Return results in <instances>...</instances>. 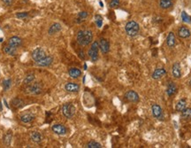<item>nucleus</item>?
I'll use <instances>...</instances> for the list:
<instances>
[{"mask_svg":"<svg viewBox=\"0 0 191 148\" xmlns=\"http://www.w3.org/2000/svg\"><path fill=\"white\" fill-rule=\"evenodd\" d=\"M76 40L81 46L89 45L93 41V33L91 30H80L77 33Z\"/></svg>","mask_w":191,"mask_h":148,"instance_id":"nucleus-1","label":"nucleus"},{"mask_svg":"<svg viewBox=\"0 0 191 148\" xmlns=\"http://www.w3.org/2000/svg\"><path fill=\"white\" fill-rule=\"evenodd\" d=\"M139 24L137 23L136 21H128L126 24V26H125V31H126L127 35L129 36H132V37L137 36L138 33H139Z\"/></svg>","mask_w":191,"mask_h":148,"instance_id":"nucleus-2","label":"nucleus"},{"mask_svg":"<svg viewBox=\"0 0 191 148\" xmlns=\"http://www.w3.org/2000/svg\"><path fill=\"white\" fill-rule=\"evenodd\" d=\"M25 90L28 94L39 95L43 92V85L40 83H31L28 84Z\"/></svg>","mask_w":191,"mask_h":148,"instance_id":"nucleus-3","label":"nucleus"},{"mask_svg":"<svg viewBox=\"0 0 191 148\" xmlns=\"http://www.w3.org/2000/svg\"><path fill=\"white\" fill-rule=\"evenodd\" d=\"M61 110H62V113L64 114V116L67 119L73 118V117L75 116L76 112L75 107L72 103L64 104Z\"/></svg>","mask_w":191,"mask_h":148,"instance_id":"nucleus-4","label":"nucleus"},{"mask_svg":"<svg viewBox=\"0 0 191 148\" xmlns=\"http://www.w3.org/2000/svg\"><path fill=\"white\" fill-rule=\"evenodd\" d=\"M98 51H99V44L98 42H93L91 44V47L89 50V56L93 62H96L98 59Z\"/></svg>","mask_w":191,"mask_h":148,"instance_id":"nucleus-5","label":"nucleus"},{"mask_svg":"<svg viewBox=\"0 0 191 148\" xmlns=\"http://www.w3.org/2000/svg\"><path fill=\"white\" fill-rule=\"evenodd\" d=\"M44 57H46V53H45V52L43 48H36L32 53V59H34L35 62L40 60V59H43Z\"/></svg>","mask_w":191,"mask_h":148,"instance_id":"nucleus-6","label":"nucleus"},{"mask_svg":"<svg viewBox=\"0 0 191 148\" xmlns=\"http://www.w3.org/2000/svg\"><path fill=\"white\" fill-rule=\"evenodd\" d=\"M125 99L131 103H137L139 101V95L134 90H128L125 94Z\"/></svg>","mask_w":191,"mask_h":148,"instance_id":"nucleus-7","label":"nucleus"},{"mask_svg":"<svg viewBox=\"0 0 191 148\" xmlns=\"http://www.w3.org/2000/svg\"><path fill=\"white\" fill-rule=\"evenodd\" d=\"M52 132H54L55 134L59 135V136L66 135V132H67L66 128L63 124H59V123H58V124L52 125Z\"/></svg>","mask_w":191,"mask_h":148,"instance_id":"nucleus-8","label":"nucleus"},{"mask_svg":"<svg viewBox=\"0 0 191 148\" xmlns=\"http://www.w3.org/2000/svg\"><path fill=\"white\" fill-rule=\"evenodd\" d=\"M151 110H152V114L153 116L157 119H160L163 117V111L161 107L157 104H153L151 107Z\"/></svg>","mask_w":191,"mask_h":148,"instance_id":"nucleus-9","label":"nucleus"},{"mask_svg":"<svg viewBox=\"0 0 191 148\" xmlns=\"http://www.w3.org/2000/svg\"><path fill=\"white\" fill-rule=\"evenodd\" d=\"M52 62H53V58H52V56H46L43 59L36 61L35 64L38 67H49V66L52 65Z\"/></svg>","mask_w":191,"mask_h":148,"instance_id":"nucleus-10","label":"nucleus"},{"mask_svg":"<svg viewBox=\"0 0 191 148\" xmlns=\"http://www.w3.org/2000/svg\"><path fill=\"white\" fill-rule=\"evenodd\" d=\"M98 44L99 48H100V50H101V52L105 54L107 53H109V51H110V44H109V42L107 41L106 39H104V38L100 39V42H99Z\"/></svg>","mask_w":191,"mask_h":148,"instance_id":"nucleus-11","label":"nucleus"},{"mask_svg":"<svg viewBox=\"0 0 191 148\" xmlns=\"http://www.w3.org/2000/svg\"><path fill=\"white\" fill-rule=\"evenodd\" d=\"M166 74V68L160 67V68H157V69L154 70V72H153L152 75H151V77H152L154 80H158V79H161Z\"/></svg>","mask_w":191,"mask_h":148,"instance_id":"nucleus-12","label":"nucleus"},{"mask_svg":"<svg viewBox=\"0 0 191 148\" xmlns=\"http://www.w3.org/2000/svg\"><path fill=\"white\" fill-rule=\"evenodd\" d=\"M190 35H191L190 30H189L187 27H185V26L180 27V28L179 29V30H178V36H179L180 38L185 39V38L189 37Z\"/></svg>","mask_w":191,"mask_h":148,"instance_id":"nucleus-13","label":"nucleus"},{"mask_svg":"<svg viewBox=\"0 0 191 148\" xmlns=\"http://www.w3.org/2000/svg\"><path fill=\"white\" fill-rule=\"evenodd\" d=\"M8 44L11 46H13V47L18 48L22 44V40L19 36H12L8 40Z\"/></svg>","mask_w":191,"mask_h":148,"instance_id":"nucleus-14","label":"nucleus"},{"mask_svg":"<svg viewBox=\"0 0 191 148\" xmlns=\"http://www.w3.org/2000/svg\"><path fill=\"white\" fill-rule=\"evenodd\" d=\"M65 90L68 92H78L80 90V85L75 83H67L65 85Z\"/></svg>","mask_w":191,"mask_h":148,"instance_id":"nucleus-15","label":"nucleus"},{"mask_svg":"<svg viewBox=\"0 0 191 148\" xmlns=\"http://www.w3.org/2000/svg\"><path fill=\"white\" fill-rule=\"evenodd\" d=\"M172 74L175 78H180L181 77V67H180V64L179 62H176L173 65V68H172Z\"/></svg>","mask_w":191,"mask_h":148,"instance_id":"nucleus-16","label":"nucleus"},{"mask_svg":"<svg viewBox=\"0 0 191 148\" xmlns=\"http://www.w3.org/2000/svg\"><path fill=\"white\" fill-rule=\"evenodd\" d=\"M166 44L168 47L173 48L176 44V38L174 36V32H169L167 36H166Z\"/></svg>","mask_w":191,"mask_h":148,"instance_id":"nucleus-17","label":"nucleus"},{"mask_svg":"<svg viewBox=\"0 0 191 148\" xmlns=\"http://www.w3.org/2000/svg\"><path fill=\"white\" fill-rule=\"evenodd\" d=\"M35 116L33 113H24L20 116V121L23 123H32L34 120H35Z\"/></svg>","mask_w":191,"mask_h":148,"instance_id":"nucleus-18","label":"nucleus"},{"mask_svg":"<svg viewBox=\"0 0 191 148\" xmlns=\"http://www.w3.org/2000/svg\"><path fill=\"white\" fill-rule=\"evenodd\" d=\"M29 137L34 143H40L43 140V135L38 131H32L29 134Z\"/></svg>","mask_w":191,"mask_h":148,"instance_id":"nucleus-19","label":"nucleus"},{"mask_svg":"<svg viewBox=\"0 0 191 148\" xmlns=\"http://www.w3.org/2000/svg\"><path fill=\"white\" fill-rule=\"evenodd\" d=\"M176 92H177V86H176V84L173 83V82H170V83H168L167 88H166V93H167L169 97H171V96L175 94Z\"/></svg>","mask_w":191,"mask_h":148,"instance_id":"nucleus-20","label":"nucleus"},{"mask_svg":"<svg viewBox=\"0 0 191 148\" xmlns=\"http://www.w3.org/2000/svg\"><path fill=\"white\" fill-rule=\"evenodd\" d=\"M61 30H62V26H61L60 24L53 23L52 26L50 27V29L48 30V33H49L50 35H54V34L59 32Z\"/></svg>","mask_w":191,"mask_h":148,"instance_id":"nucleus-21","label":"nucleus"},{"mask_svg":"<svg viewBox=\"0 0 191 148\" xmlns=\"http://www.w3.org/2000/svg\"><path fill=\"white\" fill-rule=\"evenodd\" d=\"M68 74H69V76L76 79L78 77H80L81 76V71L79 68H76V67H72L68 70Z\"/></svg>","mask_w":191,"mask_h":148,"instance_id":"nucleus-22","label":"nucleus"},{"mask_svg":"<svg viewBox=\"0 0 191 148\" xmlns=\"http://www.w3.org/2000/svg\"><path fill=\"white\" fill-rule=\"evenodd\" d=\"M186 107H187V101H186V99H180V100L176 103L175 109H176V111L181 112L183 109H185Z\"/></svg>","mask_w":191,"mask_h":148,"instance_id":"nucleus-23","label":"nucleus"},{"mask_svg":"<svg viewBox=\"0 0 191 148\" xmlns=\"http://www.w3.org/2000/svg\"><path fill=\"white\" fill-rule=\"evenodd\" d=\"M12 107H14L15 108H21L25 106V102L21 99L14 98L12 100Z\"/></svg>","mask_w":191,"mask_h":148,"instance_id":"nucleus-24","label":"nucleus"},{"mask_svg":"<svg viewBox=\"0 0 191 148\" xmlns=\"http://www.w3.org/2000/svg\"><path fill=\"white\" fill-rule=\"evenodd\" d=\"M174 0H159V6L162 9H169L171 6H173Z\"/></svg>","mask_w":191,"mask_h":148,"instance_id":"nucleus-25","label":"nucleus"},{"mask_svg":"<svg viewBox=\"0 0 191 148\" xmlns=\"http://www.w3.org/2000/svg\"><path fill=\"white\" fill-rule=\"evenodd\" d=\"M16 52H17V48L13 47V46H11L9 44L6 45L4 47V53L8 55H15L16 54Z\"/></svg>","mask_w":191,"mask_h":148,"instance_id":"nucleus-26","label":"nucleus"},{"mask_svg":"<svg viewBox=\"0 0 191 148\" xmlns=\"http://www.w3.org/2000/svg\"><path fill=\"white\" fill-rule=\"evenodd\" d=\"M181 118L184 120H189L191 119V108L190 107H186L181 111Z\"/></svg>","mask_w":191,"mask_h":148,"instance_id":"nucleus-27","label":"nucleus"},{"mask_svg":"<svg viewBox=\"0 0 191 148\" xmlns=\"http://www.w3.org/2000/svg\"><path fill=\"white\" fill-rule=\"evenodd\" d=\"M35 74H33V73H31V74H29V75H27L26 76V77H25V79H24L23 81V83L24 84H29V83H33L34 81H35Z\"/></svg>","mask_w":191,"mask_h":148,"instance_id":"nucleus-28","label":"nucleus"},{"mask_svg":"<svg viewBox=\"0 0 191 148\" xmlns=\"http://www.w3.org/2000/svg\"><path fill=\"white\" fill-rule=\"evenodd\" d=\"M180 16H181V20H182L183 22H185V23H191V17L185 11H182V12H181Z\"/></svg>","mask_w":191,"mask_h":148,"instance_id":"nucleus-29","label":"nucleus"},{"mask_svg":"<svg viewBox=\"0 0 191 148\" xmlns=\"http://www.w3.org/2000/svg\"><path fill=\"white\" fill-rule=\"evenodd\" d=\"M12 135L11 132L6 133L5 136H4V143L6 144V146H10V145H11V142H12Z\"/></svg>","mask_w":191,"mask_h":148,"instance_id":"nucleus-30","label":"nucleus"},{"mask_svg":"<svg viewBox=\"0 0 191 148\" xmlns=\"http://www.w3.org/2000/svg\"><path fill=\"white\" fill-rule=\"evenodd\" d=\"M86 147L87 148H101L102 147V146H101V144H99L98 142H97V141H90V142H89L86 145Z\"/></svg>","mask_w":191,"mask_h":148,"instance_id":"nucleus-31","label":"nucleus"},{"mask_svg":"<svg viewBox=\"0 0 191 148\" xmlns=\"http://www.w3.org/2000/svg\"><path fill=\"white\" fill-rule=\"evenodd\" d=\"M95 23H96V25H97L98 28H101V27L103 26V18H102L101 15L97 14V15L95 16Z\"/></svg>","mask_w":191,"mask_h":148,"instance_id":"nucleus-32","label":"nucleus"},{"mask_svg":"<svg viewBox=\"0 0 191 148\" xmlns=\"http://www.w3.org/2000/svg\"><path fill=\"white\" fill-rule=\"evenodd\" d=\"M11 85H12V80L11 79H7V80H5L3 82V87H4L5 90H9V88L11 87Z\"/></svg>","mask_w":191,"mask_h":148,"instance_id":"nucleus-33","label":"nucleus"},{"mask_svg":"<svg viewBox=\"0 0 191 148\" xmlns=\"http://www.w3.org/2000/svg\"><path fill=\"white\" fill-rule=\"evenodd\" d=\"M88 17V12H79L78 14V21L81 22L82 21H84L85 19Z\"/></svg>","mask_w":191,"mask_h":148,"instance_id":"nucleus-34","label":"nucleus"},{"mask_svg":"<svg viewBox=\"0 0 191 148\" xmlns=\"http://www.w3.org/2000/svg\"><path fill=\"white\" fill-rule=\"evenodd\" d=\"M29 16V12H18L16 13V17L18 19H25Z\"/></svg>","mask_w":191,"mask_h":148,"instance_id":"nucleus-35","label":"nucleus"},{"mask_svg":"<svg viewBox=\"0 0 191 148\" xmlns=\"http://www.w3.org/2000/svg\"><path fill=\"white\" fill-rule=\"evenodd\" d=\"M120 1L121 0H111L110 2V7L111 8H117L120 5Z\"/></svg>","mask_w":191,"mask_h":148,"instance_id":"nucleus-36","label":"nucleus"},{"mask_svg":"<svg viewBox=\"0 0 191 148\" xmlns=\"http://www.w3.org/2000/svg\"><path fill=\"white\" fill-rule=\"evenodd\" d=\"M3 2L6 4V6H12V3H13V0H3Z\"/></svg>","mask_w":191,"mask_h":148,"instance_id":"nucleus-37","label":"nucleus"},{"mask_svg":"<svg viewBox=\"0 0 191 148\" xmlns=\"http://www.w3.org/2000/svg\"><path fill=\"white\" fill-rule=\"evenodd\" d=\"M189 86L191 87V78H190V80H189Z\"/></svg>","mask_w":191,"mask_h":148,"instance_id":"nucleus-38","label":"nucleus"}]
</instances>
